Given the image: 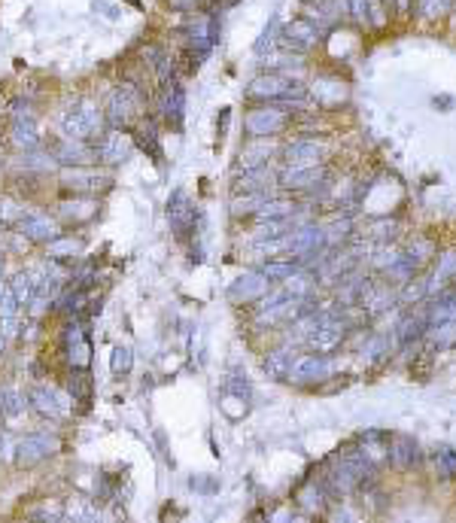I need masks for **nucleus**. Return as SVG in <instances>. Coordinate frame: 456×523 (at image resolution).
Segmentation results:
<instances>
[{
	"label": "nucleus",
	"mask_w": 456,
	"mask_h": 523,
	"mask_svg": "<svg viewBox=\"0 0 456 523\" xmlns=\"http://www.w3.org/2000/svg\"><path fill=\"white\" fill-rule=\"evenodd\" d=\"M222 393H228V395H237V399H249V380L244 378V374H228V380H225V386H222Z\"/></svg>",
	"instance_id": "nucleus-45"
},
{
	"label": "nucleus",
	"mask_w": 456,
	"mask_h": 523,
	"mask_svg": "<svg viewBox=\"0 0 456 523\" xmlns=\"http://www.w3.org/2000/svg\"><path fill=\"white\" fill-rule=\"evenodd\" d=\"M295 350L289 344H283L277 350H271V353L265 356V362H261V368H265V374L271 380H289L292 374V366H295Z\"/></svg>",
	"instance_id": "nucleus-20"
},
{
	"label": "nucleus",
	"mask_w": 456,
	"mask_h": 523,
	"mask_svg": "<svg viewBox=\"0 0 456 523\" xmlns=\"http://www.w3.org/2000/svg\"><path fill=\"white\" fill-rule=\"evenodd\" d=\"M347 9L359 25H368V0H347Z\"/></svg>",
	"instance_id": "nucleus-53"
},
{
	"label": "nucleus",
	"mask_w": 456,
	"mask_h": 523,
	"mask_svg": "<svg viewBox=\"0 0 456 523\" xmlns=\"http://www.w3.org/2000/svg\"><path fill=\"white\" fill-rule=\"evenodd\" d=\"M299 268H301V265H299L295 259H289V256H277V259H268L259 271H261V274H265L271 283H283V280H289Z\"/></svg>",
	"instance_id": "nucleus-32"
},
{
	"label": "nucleus",
	"mask_w": 456,
	"mask_h": 523,
	"mask_svg": "<svg viewBox=\"0 0 456 523\" xmlns=\"http://www.w3.org/2000/svg\"><path fill=\"white\" fill-rule=\"evenodd\" d=\"M328 371H332V362H328V356L304 353V356L295 359L289 380L292 383H323L328 378Z\"/></svg>",
	"instance_id": "nucleus-14"
},
{
	"label": "nucleus",
	"mask_w": 456,
	"mask_h": 523,
	"mask_svg": "<svg viewBox=\"0 0 456 523\" xmlns=\"http://www.w3.org/2000/svg\"><path fill=\"white\" fill-rule=\"evenodd\" d=\"M49 155L55 158V165L61 167H91L98 162L95 155V143H86V140H71V138H61L46 146Z\"/></svg>",
	"instance_id": "nucleus-8"
},
{
	"label": "nucleus",
	"mask_w": 456,
	"mask_h": 523,
	"mask_svg": "<svg viewBox=\"0 0 456 523\" xmlns=\"http://www.w3.org/2000/svg\"><path fill=\"white\" fill-rule=\"evenodd\" d=\"M286 165H299V167H311V165H319V158H323V143L316 140H295L289 143L286 150Z\"/></svg>",
	"instance_id": "nucleus-23"
},
{
	"label": "nucleus",
	"mask_w": 456,
	"mask_h": 523,
	"mask_svg": "<svg viewBox=\"0 0 456 523\" xmlns=\"http://www.w3.org/2000/svg\"><path fill=\"white\" fill-rule=\"evenodd\" d=\"M4 292H6V283H0V299H4Z\"/></svg>",
	"instance_id": "nucleus-61"
},
{
	"label": "nucleus",
	"mask_w": 456,
	"mask_h": 523,
	"mask_svg": "<svg viewBox=\"0 0 456 523\" xmlns=\"http://www.w3.org/2000/svg\"><path fill=\"white\" fill-rule=\"evenodd\" d=\"M13 167L19 170V174H49V170H55L58 165H55L49 150L40 146V150H31V152H19L13 158Z\"/></svg>",
	"instance_id": "nucleus-21"
},
{
	"label": "nucleus",
	"mask_w": 456,
	"mask_h": 523,
	"mask_svg": "<svg viewBox=\"0 0 456 523\" xmlns=\"http://www.w3.org/2000/svg\"><path fill=\"white\" fill-rule=\"evenodd\" d=\"M37 280H40V274H33V271H19V274L6 283L9 292L16 295V301H19V308H21V311H25L28 304H31L33 289H37Z\"/></svg>",
	"instance_id": "nucleus-30"
},
{
	"label": "nucleus",
	"mask_w": 456,
	"mask_h": 523,
	"mask_svg": "<svg viewBox=\"0 0 456 523\" xmlns=\"http://www.w3.org/2000/svg\"><path fill=\"white\" fill-rule=\"evenodd\" d=\"M386 353H390V338H386V335H374L368 344H365V350H362L365 359H383Z\"/></svg>",
	"instance_id": "nucleus-47"
},
{
	"label": "nucleus",
	"mask_w": 456,
	"mask_h": 523,
	"mask_svg": "<svg viewBox=\"0 0 456 523\" xmlns=\"http://www.w3.org/2000/svg\"><path fill=\"white\" fill-rule=\"evenodd\" d=\"M335 523H350V511L344 508V511H338V517H335Z\"/></svg>",
	"instance_id": "nucleus-58"
},
{
	"label": "nucleus",
	"mask_w": 456,
	"mask_h": 523,
	"mask_svg": "<svg viewBox=\"0 0 456 523\" xmlns=\"http://www.w3.org/2000/svg\"><path fill=\"white\" fill-rule=\"evenodd\" d=\"M405 286H408V289L402 292V301H420L423 295H429V283H426V280H417V283L408 280Z\"/></svg>",
	"instance_id": "nucleus-51"
},
{
	"label": "nucleus",
	"mask_w": 456,
	"mask_h": 523,
	"mask_svg": "<svg viewBox=\"0 0 456 523\" xmlns=\"http://www.w3.org/2000/svg\"><path fill=\"white\" fill-rule=\"evenodd\" d=\"M450 277H456V253H453V249H447V253H441L435 274H432V277L426 280V283H429V292L441 289V286H444V283H447Z\"/></svg>",
	"instance_id": "nucleus-36"
},
{
	"label": "nucleus",
	"mask_w": 456,
	"mask_h": 523,
	"mask_svg": "<svg viewBox=\"0 0 456 523\" xmlns=\"http://www.w3.org/2000/svg\"><path fill=\"white\" fill-rule=\"evenodd\" d=\"M359 450L365 453V460H368L371 465H380L390 460V438L383 435V432H365V435L359 438Z\"/></svg>",
	"instance_id": "nucleus-25"
},
{
	"label": "nucleus",
	"mask_w": 456,
	"mask_h": 523,
	"mask_svg": "<svg viewBox=\"0 0 456 523\" xmlns=\"http://www.w3.org/2000/svg\"><path fill=\"white\" fill-rule=\"evenodd\" d=\"M438 469H441L444 477L456 475V453H453V450H444V453H441V457H438Z\"/></svg>",
	"instance_id": "nucleus-54"
},
{
	"label": "nucleus",
	"mask_w": 456,
	"mask_h": 523,
	"mask_svg": "<svg viewBox=\"0 0 456 523\" xmlns=\"http://www.w3.org/2000/svg\"><path fill=\"white\" fill-rule=\"evenodd\" d=\"M390 462L398 465V469H408V465H417L420 462V447L417 441L405 435V432H398V435L390 438Z\"/></svg>",
	"instance_id": "nucleus-22"
},
{
	"label": "nucleus",
	"mask_w": 456,
	"mask_h": 523,
	"mask_svg": "<svg viewBox=\"0 0 456 523\" xmlns=\"http://www.w3.org/2000/svg\"><path fill=\"white\" fill-rule=\"evenodd\" d=\"M189 487H192V490H195V493L210 496V493H216V490H219V481H216L213 475H198V477H192V481H189Z\"/></svg>",
	"instance_id": "nucleus-50"
},
{
	"label": "nucleus",
	"mask_w": 456,
	"mask_h": 523,
	"mask_svg": "<svg viewBox=\"0 0 456 523\" xmlns=\"http://www.w3.org/2000/svg\"><path fill=\"white\" fill-rule=\"evenodd\" d=\"M83 237H71V234H58L55 241L46 244V256L52 262H67V259H76L83 253Z\"/></svg>",
	"instance_id": "nucleus-29"
},
{
	"label": "nucleus",
	"mask_w": 456,
	"mask_h": 523,
	"mask_svg": "<svg viewBox=\"0 0 456 523\" xmlns=\"http://www.w3.org/2000/svg\"><path fill=\"white\" fill-rule=\"evenodd\" d=\"M289 119H292V116H289V113L283 110V107L261 104V107H256V110L247 113L244 128H247L249 138H271V134H280L283 128H286Z\"/></svg>",
	"instance_id": "nucleus-6"
},
{
	"label": "nucleus",
	"mask_w": 456,
	"mask_h": 523,
	"mask_svg": "<svg viewBox=\"0 0 456 523\" xmlns=\"http://www.w3.org/2000/svg\"><path fill=\"white\" fill-rule=\"evenodd\" d=\"M58 128L64 138L71 140H86V143H98L104 134L110 131L107 116L91 98H76L71 107L61 110L58 116Z\"/></svg>",
	"instance_id": "nucleus-1"
},
{
	"label": "nucleus",
	"mask_w": 456,
	"mask_h": 523,
	"mask_svg": "<svg viewBox=\"0 0 456 523\" xmlns=\"http://www.w3.org/2000/svg\"><path fill=\"white\" fill-rule=\"evenodd\" d=\"M67 390H71V395L73 399H88L91 395V380L86 378V371H73L71 374V380H67Z\"/></svg>",
	"instance_id": "nucleus-46"
},
{
	"label": "nucleus",
	"mask_w": 456,
	"mask_h": 523,
	"mask_svg": "<svg viewBox=\"0 0 456 523\" xmlns=\"http://www.w3.org/2000/svg\"><path fill=\"white\" fill-rule=\"evenodd\" d=\"M131 152H134V140H131L128 131L110 128L104 138L95 143V155H98V162L104 167H119L122 162H128Z\"/></svg>",
	"instance_id": "nucleus-11"
},
{
	"label": "nucleus",
	"mask_w": 456,
	"mask_h": 523,
	"mask_svg": "<svg viewBox=\"0 0 456 523\" xmlns=\"http://www.w3.org/2000/svg\"><path fill=\"white\" fill-rule=\"evenodd\" d=\"M295 213H299V204H295L292 198L271 195L265 204H261V210L256 213V219H292Z\"/></svg>",
	"instance_id": "nucleus-31"
},
{
	"label": "nucleus",
	"mask_w": 456,
	"mask_h": 523,
	"mask_svg": "<svg viewBox=\"0 0 456 523\" xmlns=\"http://www.w3.org/2000/svg\"><path fill=\"white\" fill-rule=\"evenodd\" d=\"M271 195L268 192H253V195H234L232 198V216L234 219H244V216H256L261 210V204H265Z\"/></svg>",
	"instance_id": "nucleus-34"
},
{
	"label": "nucleus",
	"mask_w": 456,
	"mask_h": 523,
	"mask_svg": "<svg viewBox=\"0 0 456 523\" xmlns=\"http://www.w3.org/2000/svg\"><path fill=\"white\" fill-rule=\"evenodd\" d=\"M268 523H292V505L277 508V511H274V514L268 517Z\"/></svg>",
	"instance_id": "nucleus-56"
},
{
	"label": "nucleus",
	"mask_w": 456,
	"mask_h": 523,
	"mask_svg": "<svg viewBox=\"0 0 456 523\" xmlns=\"http://www.w3.org/2000/svg\"><path fill=\"white\" fill-rule=\"evenodd\" d=\"M395 232H398V222L395 219H378V222L371 225V237H374V241H380V244L393 241Z\"/></svg>",
	"instance_id": "nucleus-48"
},
{
	"label": "nucleus",
	"mask_w": 456,
	"mask_h": 523,
	"mask_svg": "<svg viewBox=\"0 0 456 523\" xmlns=\"http://www.w3.org/2000/svg\"><path fill=\"white\" fill-rule=\"evenodd\" d=\"M247 98L265 100V104H274V100H283V104H292L295 100V104H301V100H307V88L292 83L289 76L271 71V73H259L256 79H249Z\"/></svg>",
	"instance_id": "nucleus-3"
},
{
	"label": "nucleus",
	"mask_w": 456,
	"mask_h": 523,
	"mask_svg": "<svg viewBox=\"0 0 456 523\" xmlns=\"http://www.w3.org/2000/svg\"><path fill=\"white\" fill-rule=\"evenodd\" d=\"M162 119L167 128L180 131L182 128V119H186V88L180 86V79L167 83L162 88Z\"/></svg>",
	"instance_id": "nucleus-13"
},
{
	"label": "nucleus",
	"mask_w": 456,
	"mask_h": 523,
	"mask_svg": "<svg viewBox=\"0 0 456 523\" xmlns=\"http://www.w3.org/2000/svg\"><path fill=\"white\" fill-rule=\"evenodd\" d=\"M314 98L323 100V104H338V100L347 98V92H344V86H341L338 79H316V83H314Z\"/></svg>",
	"instance_id": "nucleus-37"
},
{
	"label": "nucleus",
	"mask_w": 456,
	"mask_h": 523,
	"mask_svg": "<svg viewBox=\"0 0 456 523\" xmlns=\"http://www.w3.org/2000/svg\"><path fill=\"white\" fill-rule=\"evenodd\" d=\"M28 405H31L37 414H43V417H52V420L64 417L61 395L55 393L52 386H31V390H28Z\"/></svg>",
	"instance_id": "nucleus-19"
},
{
	"label": "nucleus",
	"mask_w": 456,
	"mask_h": 523,
	"mask_svg": "<svg viewBox=\"0 0 456 523\" xmlns=\"http://www.w3.org/2000/svg\"><path fill=\"white\" fill-rule=\"evenodd\" d=\"M165 213H167V229L177 241H189L192 234L198 229V207L195 201L189 198L186 189H174L170 198L165 204Z\"/></svg>",
	"instance_id": "nucleus-4"
},
{
	"label": "nucleus",
	"mask_w": 456,
	"mask_h": 523,
	"mask_svg": "<svg viewBox=\"0 0 456 523\" xmlns=\"http://www.w3.org/2000/svg\"><path fill=\"white\" fill-rule=\"evenodd\" d=\"M21 414H25V395L16 386H0V417L19 420Z\"/></svg>",
	"instance_id": "nucleus-35"
},
{
	"label": "nucleus",
	"mask_w": 456,
	"mask_h": 523,
	"mask_svg": "<svg viewBox=\"0 0 456 523\" xmlns=\"http://www.w3.org/2000/svg\"><path fill=\"white\" fill-rule=\"evenodd\" d=\"M271 155H274V150H271L268 143H249V146H244L241 158H237V170L265 167V165L271 162Z\"/></svg>",
	"instance_id": "nucleus-33"
},
{
	"label": "nucleus",
	"mask_w": 456,
	"mask_h": 523,
	"mask_svg": "<svg viewBox=\"0 0 456 523\" xmlns=\"http://www.w3.org/2000/svg\"><path fill=\"white\" fill-rule=\"evenodd\" d=\"M131 140H134V146H140L143 152H150L155 162H162V143H158V134H155V122L152 119H140V122H137Z\"/></svg>",
	"instance_id": "nucleus-27"
},
{
	"label": "nucleus",
	"mask_w": 456,
	"mask_h": 523,
	"mask_svg": "<svg viewBox=\"0 0 456 523\" xmlns=\"http://www.w3.org/2000/svg\"><path fill=\"white\" fill-rule=\"evenodd\" d=\"M274 183H277V174L265 165V167H253V170H241L234 177V195H253V192H268Z\"/></svg>",
	"instance_id": "nucleus-17"
},
{
	"label": "nucleus",
	"mask_w": 456,
	"mask_h": 523,
	"mask_svg": "<svg viewBox=\"0 0 456 523\" xmlns=\"http://www.w3.org/2000/svg\"><path fill=\"white\" fill-rule=\"evenodd\" d=\"M277 33H280V19H271L265 25V31L259 33V40H256V55H265V52H271L274 46H277Z\"/></svg>",
	"instance_id": "nucleus-43"
},
{
	"label": "nucleus",
	"mask_w": 456,
	"mask_h": 523,
	"mask_svg": "<svg viewBox=\"0 0 456 523\" xmlns=\"http://www.w3.org/2000/svg\"><path fill=\"white\" fill-rule=\"evenodd\" d=\"M323 502H326V493H323V487H319V484H304L299 490V505L307 511V514L319 511V508H323Z\"/></svg>",
	"instance_id": "nucleus-39"
},
{
	"label": "nucleus",
	"mask_w": 456,
	"mask_h": 523,
	"mask_svg": "<svg viewBox=\"0 0 456 523\" xmlns=\"http://www.w3.org/2000/svg\"><path fill=\"white\" fill-rule=\"evenodd\" d=\"M4 259L6 256H4V249H0V277H4Z\"/></svg>",
	"instance_id": "nucleus-60"
},
{
	"label": "nucleus",
	"mask_w": 456,
	"mask_h": 523,
	"mask_svg": "<svg viewBox=\"0 0 456 523\" xmlns=\"http://www.w3.org/2000/svg\"><path fill=\"white\" fill-rule=\"evenodd\" d=\"M4 347H6V335L0 332V353H4Z\"/></svg>",
	"instance_id": "nucleus-59"
},
{
	"label": "nucleus",
	"mask_w": 456,
	"mask_h": 523,
	"mask_svg": "<svg viewBox=\"0 0 456 523\" xmlns=\"http://www.w3.org/2000/svg\"><path fill=\"white\" fill-rule=\"evenodd\" d=\"M9 143H13L19 152L40 150L43 140H40L37 119H13V122H9Z\"/></svg>",
	"instance_id": "nucleus-18"
},
{
	"label": "nucleus",
	"mask_w": 456,
	"mask_h": 523,
	"mask_svg": "<svg viewBox=\"0 0 456 523\" xmlns=\"http://www.w3.org/2000/svg\"><path fill=\"white\" fill-rule=\"evenodd\" d=\"M21 213H25V207H21L16 198L0 195V225H13V222H19Z\"/></svg>",
	"instance_id": "nucleus-44"
},
{
	"label": "nucleus",
	"mask_w": 456,
	"mask_h": 523,
	"mask_svg": "<svg viewBox=\"0 0 456 523\" xmlns=\"http://www.w3.org/2000/svg\"><path fill=\"white\" fill-rule=\"evenodd\" d=\"M432 332H435V344H438V347L450 344V341L456 338V320H450V323H441V326H435V328H432Z\"/></svg>",
	"instance_id": "nucleus-52"
},
{
	"label": "nucleus",
	"mask_w": 456,
	"mask_h": 523,
	"mask_svg": "<svg viewBox=\"0 0 456 523\" xmlns=\"http://www.w3.org/2000/svg\"><path fill=\"white\" fill-rule=\"evenodd\" d=\"M58 447H61V441L55 435H49V432H31V435L16 441L13 457H16L19 465H37L46 457H52Z\"/></svg>",
	"instance_id": "nucleus-7"
},
{
	"label": "nucleus",
	"mask_w": 456,
	"mask_h": 523,
	"mask_svg": "<svg viewBox=\"0 0 456 523\" xmlns=\"http://www.w3.org/2000/svg\"><path fill=\"white\" fill-rule=\"evenodd\" d=\"M280 289L295 301H307V299H314V292H316V274L311 268H299L289 280H283Z\"/></svg>",
	"instance_id": "nucleus-24"
},
{
	"label": "nucleus",
	"mask_w": 456,
	"mask_h": 523,
	"mask_svg": "<svg viewBox=\"0 0 456 523\" xmlns=\"http://www.w3.org/2000/svg\"><path fill=\"white\" fill-rule=\"evenodd\" d=\"M268 286H271V280L261 274V271H244V274L228 286V301L237 304V308H241V304H253L261 295H268Z\"/></svg>",
	"instance_id": "nucleus-12"
},
{
	"label": "nucleus",
	"mask_w": 456,
	"mask_h": 523,
	"mask_svg": "<svg viewBox=\"0 0 456 523\" xmlns=\"http://www.w3.org/2000/svg\"><path fill=\"white\" fill-rule=\"evenodd\" d=\"M67 362H71L73 371H86L91 366V344H88V338L76 341V344L67 347Z\"/></svg>",
	"instance_id": "nucleus-40"
},
{
	"label": "nucleus",
	"mask_w": 456,
	"mask_h": 523,
	"mask_svg": "<svg viewBox=\"0 0 456 523\" xmlns=\"http://www.w3.org/2000/svg\"><path fill=\"white\" fill-rule=\"evenodd\" d=\"M131 366H134L131 347H125V344H116V347H113V353H110V368H113V374H128Z\"/></svg>",
	"instance_id": "nucleus-41"
},
{
	"label": "nucleus",
	"mask_w": 456,
	"mask_h": 523,
	"mask_svg": "<svg viewBox=\"0 0 456 523\" xmlns=\"http://www.w3.org/2000/svg\"><path fill=\"white\" fill-rule=\"evenodd\" d=\"M61 186L67 192H73V195H88V198H98L100 192L113 189V174H107V170L100 167H61Z\"/></svg>",
	"instance_id": "nucleus-5"
},
{
	"label": "nucleus",
	"mask_w": 456,
	"mask_h": 523,
	"mask_svg": "<svg viewBox=\"0 0 456 523\" xmlns=\"http://www.w3.org/2000/svg\"><path fill=\"white\" fill-rule=\"evenodd\" d=\"M170 9H180V13H192V9L201 6V0H167Z\"/></svg>",
	"instance_id": "nucleus-55"
},
{
	"label": "nucleus",
	"mask_w": 456,
	"mask_h": 523,
	"mask_svg": "<svg viewBox=\"0 0 456 523\" xmlns=\"http://www.w3.org/2000/svg\"><path fill=\"white\" fill-rule=\"evenodd\" d=\"M316 43H319V33L307 19H295L292 25H286V31H283V49H289L295 55H304L307 49H314Z\"/></svg>",
	"instance_id": "nucleus-16"
},
{
	"label": "nucleus",
	"mask_w": 456,
	"mask_h": 523,
	"mask_svg": "<svg viewBox=\"0 0 456 523\" xmlns=\"http://www.w3.org/2000/svg\"><path fill=\"white\" fill-rule=\"evenodd\" d=\"M98 198H88V195H73V198H64L58 204V222L64 225H86L98 216Z\"/></svg>",
	"instance_id": "nucleus-15"
},
{
	"label": "nucleus",
	"mask_w": 456,
	"mask_h": 523,
	"mask_svg": "<svg viewBox=\"0 0 456 523\" xmlns=\"http://www.w3.org/2000/svg\"><path fill=\"white\" fill-rule=\"evenodd\" d=\"M383 4H393V0H383Z\"/></svg>",
	"instance_id": "nucleus-62"
},
{
	"label": "nucleus",
	"mask_w": 456,
	"mask_h": 523,
	"mask_svg": "<svg viewBox=\"0 0 456 523\" xmlns=\"http://www.w3.org/2000/svg\"><path fill=\"white\" fill-rule=\"evenodd\" d=\"M143 110H146V95H143V88L137 86L134 79H125L122 86H116V88L110 92L104 116H107V125H110V128L128 131V128H134V125L140 122V119H146Z\"/></svg>",
	"instance_id": "nucleus-2"
},
{
	"label": "nucleus",
	"mask_w": 456,
	"mask_h": 523,
	"mask_svg": "<svg viewBox=\"0 0 456 523\" xmlns=\"http://www.w3.org/2000/svg\"><path fill=\"white\" fill-rule=\"evenodd\" d=\"M405 259V249H398V247H390V244H383L378 253H374V268H380V271H390L393 265H398V262Z\"/></svg>",
	"instance_id": "nucleus-42"
},
{
	"label": "nucleus",
	"mask_w": 456,
	"mask_h": 523,
	"mask_svg": "<svg viewBox=\"0 0 456 523\" xmlns=\"http://www.w3.org/2000/svg\"><path fill=\"white\" fill-rule=\"evenodd\" d=\"M222 411H225V417L241 420V417L247 414V399H237V395L222 393Z\"/></svg>",
	"instance_id": "nucleus-49"
},
{
	"label": "nucleus",
	"mask_w": 456,
	"mask_h": 523,
	"mask_svg": "<svg viewBox=\"0 0 456 523\" xmlns=\"http://www.w3.org/2000/svg\"><path fill=\"white\" fill-rule=\"evenodd\" d=\"M16 229H19V234L25 237L28 244H49V241H55V237L61 234V222L55 219V216H49V213H33V210H25L21 213V219L16 222Z\"/></svg>",
	"instance_id": "nucleus-10"
},
{
	"label": "nucleus",
	"mask_w": 456,
	"mask_h": 523,
	"mask_svg": "<svg viewBox=\"0 0 456 523\" xmlns=\"http://www.w3.org/2000/svg\"><path fill=\"white\" fill-rule=\"evenodd\" d=\"M228 113H232L228 107H225V110L219 113V116H222V122H219V138H225V128H228Z\"/></svg>",
	"instance_id": "nucleus-57"
},
{
	"label": "nucleus",
	"mask_w": 456,
	"mask_h": 523,
	"mask_svg": "<svg viewBox=\"0 0 456 523\" xmlns=\"http://www.w3.org/2000/svg\"><path fill=\"white\" fill-rule=\"evenodd\" d=\"M28 520L31 523H61L64 520V505L58 502H40L28 511Z\"/></svg>",
	"instance_id": "nucleus-38"
},
{
	"label": "nucleus",
	"mask_w": 456,
	"mask_h": 523,
	"mask_svg": "<svg viewBox=\"0 0 456 523\" xmlns=\"http://www.w3.org/2000/svg\"><path fill=\"white\" fill-rule=\"evenodd\" d=\"M61 523H107L104 511L95 502H86V499H76V502L64 505V520Z\"/></svg>",
	"instance_id": "nucleus-26"
},
{
	"label": "nucleus",
	"mask_w": 456,
	"mask_h": 523,
	"mask_svg": "<svg viewBox=\"0 0 456 523\" xmlns=\"http://www.w3.org/2000/svg\"><path fill=\"white\" fill-rule=\"evenodd\" d=\"M426 328H429V323H426V308H420L414 314H405L402 323H398V328H395V341H398V344H410V341H417L420 335L426 332Z\"/></svg>",
	"instance_id": "nucleus-28"
},
{
	"label": "nucleus",
	"mask_w": 456,
	"mask_h": 523,
	"mask_svg": "<svg viewBox=\"0 0 456 523\" xmlns=\"http://www.w3.org/2000/svg\"><path fill=\"white\" fill-rule=\"evenodd\" d=\"M326 180H328V170L323 165H311V167L286 165L277 174V186L289 192H314V189H326Z\"/></svg>",
	"instance_id": "nucleus-9"
}]
</instances>
